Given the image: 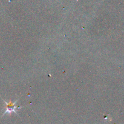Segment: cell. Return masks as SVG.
Listing matches in <instances>:
<instances>
[{
    "mask_svg": "<svg viewBox=\"0 0 124 124\" xmlns=\"http://www.w3.org/2000/svg\"><path fill=\"white\" fill-rule=\"evenodd\" d=\"M16 102H15L13 103H10V104H7V109L6 111V113L8 112V113H11V112H15L16 113L15 109L16 108V106H15V103Z\"/></svg>",
    "mask_w": 124,
    "mask_h": 124,
    "instance_id": "6da1fadb",
    "label": "cell"
}]
</instances>
